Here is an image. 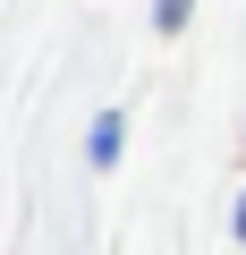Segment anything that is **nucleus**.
Wrapping results in <instances>:
<instances>
[{
	"instance_id": "f257e3e1",
	"label": "nucleus",
	"mask_w": 246,
	"mask_h": 255,
	"mask_svg": "<svg viewBox=\"0 0 246 255\" xmlns=\"http://www.w3.org/2000/svg\"><path fill=\"white\" fill-rule=\"evenodd\" d=\"M238 238H246V213H238Z\"/></svg>"
}]
</instances>
